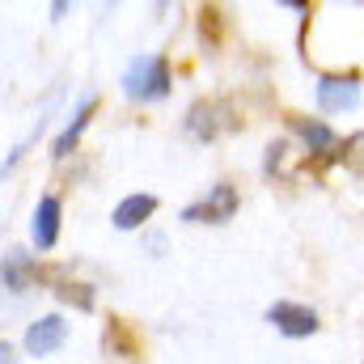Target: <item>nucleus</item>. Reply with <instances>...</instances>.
I'll return each instance as SVG.
<instances>
[{"label": "nucleus", "mask_w": 364, "mask_h": 364, "mask_svg": "<svg viewBox=\"0 0 364 364\" xmlns=\"http://www.w3.org/2000/svg\"><path fill=\"white\" fill-rule=\"evenodd\" d=\"M174 85L170 77V60L166 55H136L123 73V93L132 102H161Z\"/></svg>", "instance_id": "f257e3e1"}, {"label": "nucleus", "mask_w": 364, "mask_h": 364, "mask_svg": "<svg viewBox=\"0 0 364 364\" xmlns=\"http://www.w3.org/2000/svg\"><path fill=\"white\" fill-rule=\"evenodd\" d=\"M237 208H242L237 186L216 182L199 203H186V208H182V220H186V225H225V220H233V212H237Z\"/></svg>", "instance_id": "f03ea898"}, {"label": "nucleus", "mask_w": 364, "mask_h": 364, "mask_svg": "<svg viewBox=\"0 0 364 364\" xmlns=\"http://www.w3.org/2000/svg\"><path fill=\"white\" fill-rule=\"evenodd\" d=\"M267 322H272L284 339H309V335H318V326H322L318 314H314L309 305H301V301H275L272 309H267Z\"/></svg>", "instance_id": "7ed1b4c3"}, {"label": "nucleus", "mask_w": 364, "mask_h": 364, "mask_svg": "<svg viewBox=\"0 0 364 364\" xmlns=\"http://www.w3.org/2000/svg\"><path fill=\"white\" fill-rule=\"evenodd\" d=\"M318 106L326 114H343V110H356L360 106V77L348 73V77H322L318 81Z\"/></svg>", "instance_id": "20e7f679"}, {"label": "nucleus", "mask_w": 364, "mask_h": 364, "mask_svg": "<svg viewBox=\"0 0 364 364\" xmlns=\"http://www.w3.org/2000/svg\"><path fill=\"white\" fill-rule=\"evenodd\" d=\"M64 343H68V322L60 314H47V318L30 322V331H26V352L30 356H51Z\"/></svg>", "instance_id": "39448f33"}, {"label": "nucleus", "mask_w": 364, "mask_h": 364, "mask_svg": "<svg viewBox=\"0 0 364 364\" xmlns=\"http://www.w3.org/2000/svg\"><path fill=\"white\" fill-rule=\"evenodd\" d=\"M60 216H64L60 195H43L38 208H34V216H30V237H34L38 250H51L60 242Z\"/></svg>", "instance_id": "423d86ee"}, {"label": "nucleus", "mask_w": 364, "mask_h": 364, "mask_svg": "<svg viewBox=\"0 0 364 364\" xmlns=\"http://www.w3.org/2000/svg\"><path fill=\"white\" fill-rule=\"evenodd\" d=\"M93 110H97V97H93V93H90V97H81V102H77V110H73L68 127H64V132L55 136V144H51V157H55V161H64V157H68V153L77 149V140H81V136H85V127H90Z\"/></svg>", "instance_id": "0eeeda50"}, {"label": "nucleus", "mask_w": 364, "mask_h": 364, "mask_svg": "<svg viewBox=\"0 0 364 364\" xmlns=\"http://www.w3.org/2000/svg\"><path fill=\"white\" fill-rule=\"evenodd\" d=\"M220 114H225V106H220V102H195V106L186 110L182 127H186V136H195L199 144H208V140H216V136H220Z\"/></svg>", "instance_id": "6e6552de"}, {"label": "nucleus", "mask_w": 364, "mask_h": 364, "mask_svg": "<svg viewBox=\"0 0 364 364\" xmlns=\"http://www.w3.org/2000/svg\"><path fill=\"white\" fill-rule=\"evenodd\" d=\"M157 212V195H127V199H119L114 203V212H110V225L114 229H123V233H132V229H140L149 216Z\"/></svg>", "instance_id": "1a4fd4ad"}, {"label": "nucleus", "mask_w": 364, "mask_h": 364, "mask_svg": "<svg viewBox=\"0 0 364 364\" xmlns=\"http://www.w3.org/2000/svg\"><path fill=\"white\" fill-rule=\"evenodd\" d=\"M34 279H38V263H34V255H26V250H9V255L0 259V284H4L9 292H26Z\"/></svg>", "instance_id": "9d476101"}, {"label": "nucleus", "mask_w": 364, "mask_h": 364, "mask_svg": "<svg viewBox=\"0 0 364 364\" xmlns=\"http://www.w3.org/2000/svg\"><path fill=\"white\" fill-rule=\"evenodd\" d=\"M292 132L309 144V153H331L339 144V136L322 123V119H292Z\"/></svg>", "instance_id": "9b49d317"}, {"label": "nucleus", "mask_w": 364, "mask_h": 364, "mask_svg": "<svg viewBox=\"0 0 364 364\" xmlns=\"http://www.w3.org/2000/svg\"><path fill=\"white\" fill-rule=\"evenodd\" d=\"M343 161H348V170L364 182V132H356L352 140H343Z\"/></svg>", "instance_id": "f8f14e48"}, {"label": "nucleus", "mask_w": 364, "mask_h": 364, "mask_svg": "<svg viewBox=\"0 0 364 364\" xmlns=\"http://www.w3.org/2000/svg\"><path fill=\"white\" fill-rule=\"evenodd\" d=\"M60 296H64L68 305H77V309H93V292L85 288V284H64Z\"/></svg>", "instance_id": "ddd939ff"}, {"label": "nucleus", "mask_w": 364, "mask_h": 364, "mask_svg": "<svg viewBox=\"0 0 364 364\" xmlns=\"http://www.w3.org/2000/svg\"><path fill=\"white\" fill-rule=\"evenodd\" d=\"M0 364H17V348H13V343H9V339H4V343H0Z\"/></svg>", "instance_id": "4468645a"}]
</instances>
